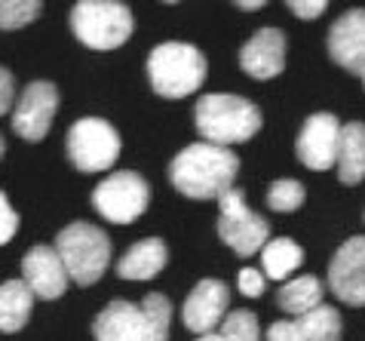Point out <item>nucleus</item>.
<instances>
[{
  "mask_svg": "<svg viewBox=\"0 0 365 341\" xmlns=\"http://www.w3.org/2000/svg\"><path fill=\"white\" fill-rule=\"evenodd\" d=\"M240 68L255 80H270L286 68V34L279 28H261L240 49Z\"/></svg>",
  "mask_w": 365,
  "mask_h": 341,
  "instance_id": "dca6fc26",
  "label": "nucleus"
},
{
  "mask_svg": "<svg viewBox=\"0 0 365 341\" xmlns=\"http://www.w3.org/2000/svg\"><path fill=\"white\" fill-rule=\"evenodd\" d=\"M240 173V157L230 148H218L209 142L187 145L169 163V182L178 194L190 200H218L233 188Z\"/></svg>",
  "mask_w": 365,
  "mask_h": 341,
  "instance_id": "f257e3e1",
  "label": "nucleus"
},
{
  "mask_svg": "<svg viewBox=\"0 0 365 341\" xmlns=\"http://www.w3.org/2000/svg\"><path fill=\"white\" fill-rule=\"evenodd\" d=\"M22 283L31 289L34 298L56 302V298L65 295L71 280H68V270L53 246H31L22 258Z\"/></svg>",
  "mask_w": 365,
  "mask_h": 341,
  "instance_id": "4468645a",
  "label": "nucleus"
},
{
  "mask_svg": "<svg viewBox=\"0 0 365 341\" xmlns=\"http://www.w3.org/2000/svg\"><path fill=\"white\" fill-rule=\"evenodd\" d=\"M267 4L264 0H240L237 4V9H246V13H255V9H264Z\"/></svg>",
  "mask_w": 365,
  "mask_h": 341,
  "instance_id": "7c9ffc66",
  "label": "nucleus"
},
{
  "mask_svg": "<svg viewBox=\"0 0 365 341\" xmlns=\"http://www.w3.org/2000/svg\"><path fill=\"white\" fill-rule=\"evenodd\" d=\"M304 185L298 178H277L267 188V206L273 213H295V209L304 206Z\"/></svg>",
  "mask_w": 365,
  "mask_h": 341,
  "instance_id": "393cba45",
  "label": "nucleus"
},
{
  "mask_svg": "<svg viewBox=\"0 0 365 341\" xmlns=\"http://www.w3.org/2000/svg\"><path fill=\"white\" fill-rule=\"evenodd\" d=\"M338 138H341L338 117L329 111L310 114L304 120L298 142H295L298 160L307 169H313V173H326V169L334 166V157H338Z\"/></svg>",
  "mask_w": 365,
  "mask_h": 341,
  "instance_id": "9b49d317",
  "label": "nucleus"
},
{
  "mask_svg": "<svg viewBox=\"0 0 365 341\" xmlns=\"http://www.w3.org/2000/svg\"><path fill=\"white\" fill-rule=\"evenodd\" d=\"M68 157L80 173H105L120 157V133L101 117H80L68 133Z\"/></svg>",
  "mask_w": 365,
  "mask_h": 341,
  "instance_id": "1a4fd4ad",
  "label": "nucleus"
},
{
  "mask_svg": "<svg viewBox=\"0 0 365 341\" xmlns=\"http://www.w3.org/2000/svg\"><path fill=\"white\" fill-rule=\"evenodd\" d=\"M13 102H16V80L9 74V68L0 65V117L13 111Z\"/></svg>",
  "mask_w": 365,
  "mask_h": 341,
  "instance_id": "cd10ccee",
  "label": "nucleus"
},
{
  "mask_svg": "<svg viewBox=\"0 0 365 341\" xmlns=\"http://www.w3.org/2000/svg\"><path fill=\"white\" fill-rule=\"evenodd\" d=\"M43 13L40 0H0V31H16V28L31 25Z\"/></svg>",
  "mask_w": 365,
  "mask_h": 341,
  "instance_id": "b1692460",
  "label": "nucleus"
},
{
  "mask_svg": "<svg viewBox=\"0 0 365 341\" xmlns=\"http://www.w3.org/2000/svg\"><path fill=\"white\" fill-rule=\"evenodd\" d=\"M150 203V188L133 169H117L108 178H101L93 190V206L105 222L133 225L138 215H145Z\"/></svg>",
  "mask_w": 365,
  "mask_h": 341,
  "instance_id": "6e6552de",
  "label": "nucleus"
},
{
  "mask_svg": "<svg viewBox=\"0 0 365 341\" xmlns=\"http://www.w3.org/2000/svg\"><path fill=\"white\" fill-rule=\"evenodd\" d=\"M133 9L120 0H80L71 9V31L89 49L108 53L133 37Z\"/></svg>",
  "mask_w": 365,
  "mask_h": 341,
  "instance_id": "423d86ee",
  "label": "nucleus"
},
{
  "mask_svg": "<svg viewBox=\"0 0 365 341\" xmlns=\"http://www.w3.org/2000/svg\"><path fill=\"white\" fill-rule=\"evenodd\" d=\"M237 289L246 298H261V295H264V289H267V280L255 268H242L240 277H237Z\"/></svg>",
  "mask_w": 365,
  "mask_h": 341,
  "instance_id": "a878e982",
  "label": "nucleus"
},
{
  "mask_svg": "<svg viewBox=\"0 0 365 341\" xmlns=\"http://www.w3.org/2000/svg\"><path fill=\"white\" fill-rule=\"evenodd\" d=\"M218 237L242 258L261 253L270 240L267 218L252 213L240 188H230L218 197Z\"/></svg>",
  "mask_w": 365,
  "mask_h": 341,
  "instance_id": "0eeeda50",
  "label": "nucleus"
},
{
  "mask_svg": "<svg viewBox=\"0 0 365 341\" xmlns=\"http://www.w3.org/2000/svg\"><path fill=\"white\" fill-rule=\"evenodd\" d=\"M230 307V289L221 280H200V283L190 289L185 298V307H181V320L190 332L197 335H209L221 326V320L227 317Z\"/></svg>",
  "mask_w": 365,
  "mask_h": 341,
  "instance_id": "ddd939ff",
  "label": "nucleus"
},
{
  "mask_svg": "<svg viewBox=\"0 0 365 341\" xmlns=\"http://www.w3.org/2000/svg\"><path fill=\"white\" fill-rule=\"evenodd\" d=\"M322 295H326V289H322L319 280L310 277V274H304V277H292V280L282 283L277 302H279V307L286 310V314L304 317L307 310L322 305Z\"/></svg>",
  "mask_w": 365,
  "mask_h": 341,
  "instance_id": "412c9836",
  "label": "nucleus"
},
{
  "mask_svg": "<svg viewBox=\"0 0 365 341\" xmlns=\"http://www.w3.org/2000/svg\"><path fill=\"white\" fill-rule=\"evenodd\" d=\"M225 341H261V329H258V317L252 310L240 307V310H227V317L221 320V332Z\"/></svg>",
  "mask_w": 365,
  "mask_h": 341,
  "instance_id": "5701e85b",
  "label": "nucleus"
},
{
  "mask_svg": "<svg viewBox=\"0 0 365 341\" xmlns=\"http://www.w3.org/2000/svg\"><path fill=\"white\" fill-rule=\"evenodd\" d=\"M197 341H225V338H221L218 332H209V335H200Z\"/></svg>",
  "mask_w": 365,
  "mask_h": 341,
  "instance_id": "2f4dec72",
  "label": "nucleus"
},
{
  "mask_svg": "<svg viewBox=\"0 0 365 341\" xmlns=\"http://www.w3.org/2000/svg\"><path fill=\"white\" fill-rule=\"evenodd\" d=\"M301 262H304V249H301L292 237L267 240L264 249H261L264 280H277V283H286V280L301 268Z\"/></svg>",
  "mask_w": 365,
  "mask_h": 341,
  "instance_id": "aec40b11",
  "label": "nucleus"
},
{
  "mask_svg": "<svg viewBox=\"0 0 365 341\" xmlns=\"http://www.w3.org/2000/svg\"><path fill=\"white\" fill-rule=\"evenodd\" d=\"M359 77H362V83H365V71H362V74H359Z\"/></svg>",
  "mask_w": 365,
  "mask_h": 341,
  "instance_id": "72a5a7b5",
  "label": "nucleus"
},
{
  "mask_svg": "<svg viewBox=\"0 0 365 341\" xmlns=\"http://www.w3.org/2000/svg\"><path fill=\"white\" fill-rule=\"evenodd\" d=\"M197 133L209 145L230 148L240 142H249L261 129V111L255 102L230 93H209L202 96L194 108Z\"/></svg>",
  "mask_w": 365,
  "mask_h": 341,
  "instance_id": "7ed1b4c3",
  "label": "nucleus"
},
{
  "mask_svg": "<svg viewBox=\"0 0 365 341\" xmlns=\"http://www.w3.org/2000/svg\"><path fill=\"white\" fill-rule=\"evenodd\" d=\"M172 326V302L160 292L145 295L141 305L110 302L101 307L93 323L96 341H169Z\"/></svg>",
  "mask_w": 365,
  "mask_h": 341,
  "instance_id": "f03ea898",
  "label": "nucleus"
},
{
  "mask_svg": "<svg viewBox=\"0 0 365 341\" xmlns=\"http://www.w3.org/2000/svg\"><path fill=\"white\" fill-rule=\"evenodd\" d=\"M298 19H319L329 9L326 0H289L286 4Z\"/></svg>",
  "mask_w": 365,
  "mask_h": 341,
  "instance_id": "c85d7f7f",
  "label": "nucleus"
},
{
  "mask_svg": "<svg viewBox=\"0 0 365 341\" xmlns=\"http://www.w3.org/2000/svg\"><path fill=\"white\" fill-rule=\"evenodd\" d=\"M4 148H6V145H4V133H0V157H4Z\"/></svg>",
  "mask_w": 365,
  "mask_h": 341,
  "instance_id": "473e14b6",
  "label": "nucleus"
},
{
  "mask_svg": "<svg viewBox=\"0 0 365 341\" xmlns=\"http://www.w3.org/2000/svg\"><path fill=\"white\" fill-rule=\"evenodd\" d=\"M58 111V89L49 80H34V83L25 86V93L19 96L16 111H13V129L16 136H22L25 142H40L49 126H53V117Z\"/></svg>",
  "mask_w": 365,
  "mask_h": 341,
  "instance_id": "9d476101",
  "label": "nucleus"
},
{
  "mask_svg": "<svg viewBox=\"0 0 365 341\" xmlns=\"http://www.w3.org/2000/svg\"><path fill=\"white\" fill-rule=\"evenodd\" d=\"M53 249L62 258L68 280H74L80 286L98 283L110 265V240L98 225L89 222H74L62 228Z\"/></svg>",
  "mask_w": 365,
  "mask_h": 341,
  "instance_id": "39448f33",
  "label": "nucleus"
},
{
  "mask_svg": "<svg viewBox=\"0 0 365 341\" xmlns=\"http://www.w3.org/2000/svg\"><path fill=\"white\" fill-rule=\"evenodd\" d=\"M334 169H338V178L344 185H359L365 178V123L359 120L341 126Z\"/></svg>",
  "mask_w": 365,
  "mask_h": 341,
  "instance_id": "a211bd4d",
  "label": "nucleus"
},
{
  "mask_svg": "<svg viewBox=\"0 0 365 341\" xmlns=\"http://www.w3.org/2000/svg\"><path fill=\"white\" fill-rule=\"evenodd\" d=\"M169 262V249L160 237H145L133 243L117 262V274L123 280H154Z\"/></svg>",
  "mask_w": 365,
  "mask_h": 341,
  "instance_id": "f3484780",
  "label": "nucleus"
},
{
  "mask_svg": "<svg viewBox=\"0 0 365 341\" xmlns=\"http://www.w3.org/2000/svg\"><path fill=\"white\" fill-rule=\"evenodd\" d=\"M267 341H304V335L298 332V326L292 320H279L267 329Z\"/></svg>",
  "mask_w": 365,
  "mask_h": 341,
  "instance_id": "c756f323",
  "label": "nucleus"
},
{
  "mask_svg": "<svg viewBox=\"0 0 365 341\" xmlns=\"http://www.w3.org/2000/svg\"><path fill=\"white\" fill-rule=\"evenodd\" d=\"M329 289L344 305H365V234L344 240L329 265Z\"/></svg>",
  "mask_w": 365,
  "mask_h": 341,
  "instance_id": "f8f14e48",
  "label": "nucleus"
},
{
  "mask_svg": "<svg viewBox=\"0 0 365 341\" xmlns=\"http://www.w3.org/2000/svg\"><path fill=\"white\" fill-rule=\"evenodd\" d=\"M148 77L157 96L163 98H185L197 93L206 80V56L197 46L166 40L150 49L148 56Z\"/></svg>",
  "mask_w": 365,
  "mask_h": 341,
  "instance_id": "20e7f679",
  "label": "nucleus"
},
{
  "mask_svg": "<svg viewBox=\"0 0 365 341\" xmlns=\"http://www.w3.org/2000/svg\"><path fill=\"white\" fill-rule=\"evenodd\" d=\"M329 56L344 71H365V9H347L329 28Z\"/></svg>",
  "mask_w": 365,
  "mask_h": 341,
  "instance_id": "2eb2a0df",
  "label": "nucleus"
},
{
  "mask_svg": "<svg viewBox=\"0 0 365 341\" xmlns=\"http://www.w3.org/2000/svg\"><path fill=\"white\" fill-rule=\"evenodd\" d=\"M16 230H19V215H16V209L9 206L6 194L0 190V246L9 243V240L16 237Z\"/></svg>",
  "mask_w": 365,
  "mask_h": 341,
  "instance_id": "bb28decb",
  "label": "nucleus"
},
{
  "mask_svg": "<svg viewBox=\"0 0 365 341\" xmlns=\"http://www.w3.org/2000/svg\"><path fill=\"white\" fill-rule=\"evenodd\" d=\"M34 310V292L22 280H6L0 283V332L13 335L31 320Z\"/></svg>",
  "mask_w": 365,
  "mask_h": 341,
  "instance_id": "6ab92c4d",
  "label": "nucleus"
},
{
  "mask_svg": "<svg viewBox=\"0 0 365 341\" xmlns=\"http://www.w3.org/2000/svg\"><path fill=\"white\" fill-rule=\"evenodd\" d=\"M304 341H341V314L331 305H319L295 320Z\"/></svg>",
  "mask_w": 365,
  "mask_h": 341,
  "instance_id": "4be33fe9",
  "label": "nucleus"
}]
</instances>
